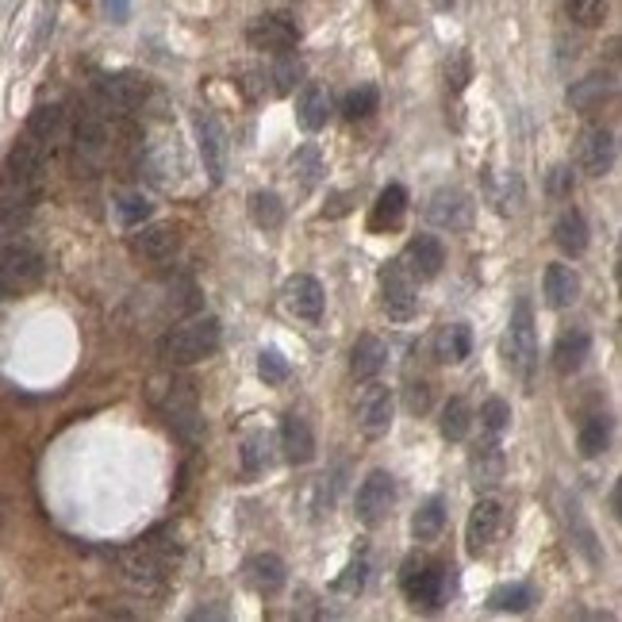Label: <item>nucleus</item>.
Wrapping results in <instances>:
<instances>
[{
    "label": "nucleus",
    "instance_id": "nucleus-38",
    "mask_svg": "<svg viewBox=\"0 0 622 622\" xmlns=\"http://www.w3.org/2000/svg\"><path fill=\"white\" fill-rule=\"evenodd\" d=\"M469 427H472V412H469V404H465L462 396H454L446 407H442V419H438V430H442V438L446 442H462L465 435H469Z\"/></svg>",
    "mask_w": 622,
    "mask_h": 622
},
{
    "label": "nucleus",
    "instance_id": "nucleus-1",
    "mask_svg": "<svg viewBox=\"0 0 622 622\" xmlns=\"http://www.w3.org/2000/svg\"><path fill=\"white\" fill-rule=\"evenodd\" d=\"M42 173H47V146L24 135L0 166V231H16L20 223H27L42 193Z\"/></svg>",
    "mask_w": 622,
    "mask_h": 622
},
{
    "label": "nucleus",
    "instance_id": "nucleus-25",
    "mask_svg": "<svg viewBox=\"0 0 622 622\" xmlns=\"http://www.w3.org/2000/svg\"><path fill=\"white\" fill-rule=\"evenodd\" d=\"M392 412H396L392 392H388V388H373V392L362 400V407H358V427H362L370 438L388 435V427H392Z\"/></svg>",
    "mask_w": 622,
    "mask_h": 622
},
{
    "label": "nucleus",
    "instance_id": "nucleus-19",
    "mask_svg": "<svg viewBox=\"0 0 622 622\" xmlns=\"http://www.w3.org/2000/svg\"><path fill=\"white\" fill-rule=\"evenodd\" d=\"M285 303H288V311H293L296 320L315 323L323 315V303H327V296H323V285L315 277H308V273H296V277H288V285H285Z\"/></svg>",
    "mask_w": 622,
    "mask_h": 622
},
{
    "label": "nucleus",
    "instance_id": "nucleus-17",
    "mask_svg": "<svg viewBox=\"0 0 622 622\" xmlns=\"http://www.w3.org/2000/svg\"><path fill=\"white\" fill-rule=\"evenodd\" d=\"M400 265H404L415 281H435L438 273H442V265H446V246L438 243L435 235H415L412 243H407Z\"/></svg>",
    "mask_w": 622,
    "mask_h": 622
},
{
    "label": "nucleus",
    "instance_id": "nucleus-49",
    "mask_svg": "<svg viewBox=\"0 0 622 622\" xmlns=\"http://www.w3.org/2000/svg\"><path fill=\"white\" fill-rule=\"evenodd\" d=\"M549 193H554V196H569L572 193V169L569 166H557L554 173H549Z\"/></svg>",
    "mask_w": 622,
    "mask_h": 622
},
{
    "label": "nucleus",
    "instance_id": "nucleus-26",
    "mask_svg": "<svg viewBox=\"0 0 622 622\" xmlns=\"http://www.w3.org/2000/svg\"><path fill=\"white\" fill-rule=\"evenodd\" d=\"M407 216V189L404 185H388L380 189L377 204L370 211V231H396Z\"/></svg>",
    "mask_w": 622,
    "mask_h": 622
},
{
    "label": "nucleus",
    "instance_id": "nucleus-33",
    "mask_svg": "<svg viewBox=\"0 0 622 622\" xmlns=\"http://www.w3.org/2000/svg\"><path fill=\"white\" fill-rule=\"evenodd\" d=\"M442 527H446V504H442V496H430L427 504H419V511H415L412 539L415 542H435L438 534H442Z\"/></svg>",
    "mask_w": 622,
    "mask_h": 622
},
{
    "label": "nucleus",
    "instance_id": "nucleus-22",
    "mask_svg": "<svg viewBox=\"0 0 622 622\" xmlns=\"http://www.w3.org/2000/svg\"><path fill=\"white\" fill-rule=\"evenodd\" d=\"M327 119H331V93L323 85H303L300 96H296V124L308 135H315V131L327 127Z\"/></svg>",
    "mask_w": 622,
    "mask_h": 622
},
{
    "label": "nucleus",
    "instance_id": "nucleus-11",
    "mask_svg": "<svg viewBox=\"0 0 622 622\" xmlns=\"http://www.w3.org/2000/svg\"><path fill=\"white\" fill-rule=\"evenodd\" d=\"M246 39H250L254 51L288 54L296 51V42H300V27H296V20L285 16V12H265V16H258L246 27Z\"/></svg>",
    "mask_w": 622,
    "mask_h": 622
},
{
    "label": "nucleus",
    "instance_id": "nucleus-45",
    "mask_svg": "<svg viewBox=\"0 0 622 622\" xmlns=\"http://www.w3.org/2000/svg\"><path fill=\"white\" fill-rule=\"evenodd\" d=\"M303 77V66L296 59H288V54H281V62L270 69V81H273V93H293L296 85H300Z\"/></svg>",
    "mask_w": 622,
    "mask_h": 622
},
{
    "label": "nucleus",
    "instance_id": "nucleus-27",
    "mask_svg": "<svg viewBox=\"0 0 622 622\" xmlns=\"http://www.w3.org/2000/svg\"><path fill=\"white\" fill-rule=\"evenodd\" d=\"M388 365V346L380 342L377 335H362L353 342V353H350V373L358 380H373L380 370Z\"/></svg>",
    "mask_w": 622,
    "mask_h": 622
},
{
    "label": "nucleus",
    "instance_id": "nucleus-13",
    "mask_svg": "<svg viewBox=\"0 0 622 622\" xmlns=\"http://www.w3.org/2000/svg\"><path fill=\"white\" fill-rule=\"evenodd\" d=\"M614 158H619L614 131H607V127H584L581 139H576V166L588 177H607L614 169Z\"/></svg>",
    "mask_w": 622,
    "mask_h": 622
},
{
    "label": "nucleus",
    "instance_id": "nucleus-47",
    "mask_svg": "<svg viewBox=\"0 0 622 622\" xmlns=\"http://www.w3.org/2000/svg\"><path fill=\"white\" fill-rule=\"evenodd\" d=\"M365 581H370V561H365V557H358V561L346 565V572L335 581V588L346 592V596H358V592L365 588Z\"/></svg>",
    "mask_w": 622,
    "mask_h": 622
},
{
    "label": "nucleus",
    "instance_id": "nucleus-8",
    "mask_svg": "<svg viewBox=\"0 0 622 622\" xmlns=\"http://www.w3.org/2000/svg\"><path fill=\"white\" fill-rule=\"evenodd\" d=\"M392 504H396V480H392V472L373 469L370 477L362 480V488H358L353 515H358V522H365V527H380V522L392 515Z\"/></svg>",
    "mask_w": 622,
    "mask_h": 622
},
{
    "label": "nucleus",
    "instance_id": "nucleus-37",
    "mask_svg": "<svg viewBox=\"0 0 622 622\" xmlns=\"http://www.w3.org/2000/svg\"><path fill=\"white\" fill-rule=\"evenodd\" d=\"M488 196H492L496 211L511 216V211H519V204H522V181H519V177H515V173H496V177H488Z\"/></svg>",
    "mask_w": 622,
    "mask_h": 622
},
{
    "label": "nucleus",
    "instance_id": "nucleus-10",
    "mask_svg": "<svg viewBox=\"0 0 622 622\" xmlns=\"http://www.w3.org/2000/svg\"><path fill=\"white\" fill-rule=\"evenodd\" d=\"M380 303H385L388 320L404 323L419 311V296H415V277L400 265V261H388L380 270Z\"/></svg>",
    "mask_w": 622,
    "mask_h": 622
},
{
    "label": "nucleus",
    "instance_id": "nucleus-51",
    "mask_svg": "<svg viewBox=\"0 0 622 622\" xmlns=\"http://www.w3.org/2000/svg\"><path fill=\"white\" fill-rule=\"evenodd\" d=\"M104 12H108V20H116V24H124L127 16H131V0H101Z\"/></svg>",
    "mask_w": 622,
    "mask_h": 622
},
{
    "label": "nucleus",
    "instance_id": "nucleus-30",
    "mask_svg": "<svg viewBox=\"0 0 622 622\" xmlns=\"http://www.w3.org/2000/svg\"><path fill=\"white\" fill-rule=\"evenodd\" d=\"M554 243L561 246L565 254H572V258H581L584 250H588V223H584V216L576 208H565L561 216H557L554 223Z\"/></svg>",
    "mask_w": 622,
    "mask_h": 622
},
{
    "label": "nucleus",
    "instance_id": "nucleus-18",
    "mask_svg": "<svg viewBox=\"0 0 622 622\" xmlns=\"http://www.w3.org/2000/svg\"><path fill=\"white\" fill-rule=\"evenodd\" d=\"M500 530H504V504L500 500H480L469 511V522H465V542H469L472 554H480V549H488L500 539Z\"/></svg>",
    "mask_w": 622,
    "mask_h": 622
},
{
    "label": "nucleus",
    "instance_id": "nucleus-9",
    "mask_svg": "<svg viewBox=\"0 0 622 622\" xmlns=\"http://www.w3.org/2000/svg\"><path fill=\"white\" fill-rule=\"evenodd\" d=\"M193 127H196V151H200L204 173H208L211 185H219L223 173H228V131H223V124H219L211 112H196Z\"/></svg>",
    "mask_w": 622,
    "mask_h": 622
},
{
    "label": "nucleus",
    "instance_id": "nucleus-4",
    "mask_svg": "<svg viewBox=\"0 0 622 622\" xmlns=\"http://www.w3.org/2000/svg\"><path fill=\"white\" fill-rule=\"evenodd\" d=\"M504 358L507 370L519 373L522 380L534 377V365H539V335H534V311H530L527 300L515 303L511 327L504 335Z\"/></svg>",
    "mask_w": 622,
    "mask_h": 622
},
{
    "label": "nucleus",
    "instance_id": "nucleus-34",
    "mask_svg": "<svg viewBox=\"0 0 622 622\" xmlns=\"http://www.w3.org/2000/svg\"><path fill=\"white\" fill-rule=\"evenodd\" d=\"M270 462H273V438L265 430H250L243 438V472L246 477H258V472L270 469Z\"/></svg>",
    "mask_w": 622,
    "mask_h": 622
},
{
    "label": "nucleus",
    "instance_id": "nucleus-15",
    "mask_svg": "<svg viewBox=\"0 0 622 622\" xmlns=\"http://www.w3.org/2000/svg\"><path fill=\"white\" fill-rule=\"evenodd\" d=\"M472 196L462 193V189H438L427 204V219L442 231H465L472 223Z\"/></svg>",
    "mask_w": 622,
    "mask_h": 622
},
{
    "label": "nucleus",
    "instance_id": "nucleus-31",
    "mask_svg": "<svg viewBox=\"0 0 622 622\" xmlns=\"http://www.w3.org/2000/svg\"><path fill=\"white\" fill-rule=\"evenodd\" d=\"M469 353H472V331L465 327V323H450V327L438 331V338H435V358H438L442 365L465 362Z\"/></svg>",
    "mask_w": 622,
    "mask_h": 622
},
{
    "label": "nucleus",
    "instance_id": "nucleus-32",
    "mask_svg": "<svg viewBox=\"0 0 622 622\" xmlns=\"http://www.w3.org/2000/svg\"><path fill=\"white\" fill-rule=\"evenodd\" d=\"M62 124H66V112H62V104H39V108L27 116V135L35 139V143H54V139L62 135Z\"/></svg>",
    "mask_w": 622,
    "mask_h": 622
},
{
    "label": "nucleus",
    "instance_id": "nucleus-43",
    "mask_svg": "<svg viewBox=\"0 0 622 622\" xmlns=\"http://www.w3.org/2000/svg\"><path fill=\"white\" fill-rule=\"evenodd\" d=\"M377 89L373 85H362V89H350V93L342 96V116L346 119H365L377 112Z\"/></svg>",
    "mask_w": 622,
    "mask_h": 622
},
{
    "label": "nucleus",
    "instance_id": "nucleus-50",
    "mask_svg": "<svg viewBox=\"0 0 622 622\" xmlns=\"http://www.w3.org/2000/svg\"><path fill=\"white\" fill-rule=\"evenodd\" d=\"M350 200H353V193H335V196H331L327 208H323V219H338V216H346V211H350Z\"/></svg>",
    "mask_w": 622,
    "mask_h": 622
},
{
    "label": "nucleus",
    "instance_id": "nucleus-14",
    "mask_svg": "<svg viewBox=\"0 0 622 622\" xmlns=\"http://www.w3.org/2000/svg\"><path fill=\"white\" fill-rule=\"evenodd\" d=\"M143 173H146V181L158 189L177 185V177H181V151H177V139L169 135V131H158V135L146 143Z\"/></svg>",
    "mask_w": 622,
    "mask_h": 622
},
{
    "label": "nucleus",
    "instance_id": "nucleus-36",
    "mask_svg": "<svg viewBox=\"0 0 622 622\" xmlns=\"http://www.w3.org/2000/svg\"><path fill=\"white\" fill-rule=\"evenodd\" d=\"M250 219L261 231H277L281 223H285V204H281V196L270 193V189L254 193L250 196Z\"/></svg>",
    "mask_w": 622,
    "mask_h": 622
},
{
    "label": "nucleus",
    "instance_id": "nucleus-16",
    "mask_svg": "<svg viewBox=\"0 0 622 622\" xmlns=\"http://www.w3.org/2000/svg\"><path fill=\"white\" fill-rule=\"evenodd\" d=\"M74 151L85 166H96V161L108 154V116L96 108H85L77 116V127H74Z\"/></svg>",
    "mask_w": 622,
    "mask_h": 622
},
{
    "label": "nucleus",
    "instance_id": "nucleus-12",
    "mask_svg": "<svg viewBox=\"0 0 622 622\" xmlns=\"http://www.w3.org/2000/svg\"><path fill=\"white\" fill-rule=\"evenodd\" d=\"M400 588H404L407 604L423 607V611H435L442 604V592H446V576L430 561H407L404 572H400Z\"/></svg>",
    "mask_w": 622,
    "mask_h": 622
},
{
    "label": "nucleus",
    "instance_id": "nucleus-2",
    "mask_svg": "<svg viewBox=\"0 0 622 622\" xmlns=\"http://www.w3.org/2000/svg\"><path fill=\"white\" fill-rule=\"evenodd\" d=\"M219 338H223V323L216 315H193V320L177 323L166 338H161V358L173 365H193L204 362L219 350Z\"/></svg>",
    "mask_w": 622,
    "mask_h": 622
},
{
    "label": "nucleus",
    "instance_id": "nucleus-46",
    "mask_svg": "<svg viewBox=\"0 0 622 622\" xmlns=\"http://www.w3.org/2000/svg\"><path fill=\"white\" fill-rule=\"evenodd\" d=\"M288 373H293V370H288V362L281 358L277 350H261L258 353V377L265 380V385H285Z\"/></svg>",
    "mask_w": 622,
    "mask_h": 622
},
{
    "label": "nucleus",
    "instance_id": "nucleus-41",
    "mask_svg": "<svg viewBox=\"0 0 622 622\" xmlns=\"http://www.w3.org/2000/svg\"><path fill=\"white\" fill-rule=\"evenodd\" d=\"M530 604H534V588H530V584H500V588L488 596V607H492V611L519 614V611H527Z\"/></svg>",
    "mask_w": 622,
    "mask_h": 622
},
{
    "label": "nucleus",
    "instance_id": "nucleus-53",
    "mask_svg": "<svg viewBox=\"0 0 622 622\" xmlns=\"http://www.w3.org/2000/svg\"><path fill=\"white\" fill-rule=\"evenodd\" d=\"M4 296H9V293H4V288H0V300H4Z\"/></svg>",
    "mask_w": 622,
    "mask_h": 622
},
{
    "label": "nucleus",
    "instance_id": "nucleus-5",
    "mask_svg": "<svg viewBox=\"0 0 622 622\" xmlns=\"http://www.w3.org/2000/svg\"><path fill=\"white\" fill-rule=\"evenodd\" d=\"M161 415L169 419V427L185 442H196L204 435V419H200V400H196V385L189 377H173L166 385V396H158Z\"/></svg>",
    "mask_w": 622,
    "mask_h": 622
},
{
    "label": "nucleus",
    "instance_id": "nucleus-44",
    "mask_svg": "<svg viewBox=\"0 0 622 622\" xmlns=\"http://www.w3.org/2000/svg\"><path fill=\"white\" fill-rule=\"evenodd\" d=\"M480 423H484L488 435H504V430L511 427V407H507V400H500V396L484 400V407H480Z\"/></svg>",
    "mask_w": 622,
    "mask_h": 622
},
{
    "label": "nucleus",
    "instance_id": "nucleus-7",
    "mask_svg": "<svg viewBox=\"0 0 622 622\" xmlns=\"http://www.w3.org/2000/svg\"><path fill=\"white\" fill-rule=\"evenodd\" d=\"M119 565H124V576L131 588L154 592L169 572V549L158 546V542H139L135 549H127L119 557Z\"/></svg>",
    "mask_w": 622,
    "mask_h": 622
},
{
    "label": "nucleus",
    "instance_id": "nucleus-48",
    "mask_svg": "<svg viewBox=\"0 0 622 622\" xmlns=\"http://www.w3.org/2000/svg\"><path fill=\"white\" fill-rule=\"evenodd\" d=\"M427 407H430V388L427 385H412V388H407V412L423 415Z\"/></svg>",
    "mask_w": 622,
    "mask_h": 622
},
{
    "label": "nucleus",
    "instance_id": "nucleus-6",
    "mask_svg": "<svg viewBox=\"0 0 622 622\" xmlns=\"http://www.w3.org/2000/svg\"><path fill=\"white\" fill-rule=\"evenodd\" d=\"M42 270H47V261H42V254L31 243H24V238L0 243V288L9 296L35 285L42 277Z\"/></svg>",
    "mask_w": 622,
    "mask_h": 622
},
{
    "label": "nucleus",
    "instance_id": "nucleus-24",
    "mask_svg": "<svg viewBox=\"0 0 622 622\" xmlns=\"http://www.w3.org/2000/svg\"><path fill=\"white\" fill-rule=\"evenodd\" d=\"M588 353H592L588 331H581V327L565 331V335H557V342H554V370L561 373V377H572V373L588 362Z\"/></svg>",
    "mask_w": 622,
    "mask_h": 622
},
{
    "label": "nucleus",
    "instance_id": "nucleus-23",
    "mask_svg": "<svg viewBox=\"0 0 622 622\" xmlns=\"http://www.w3.org/2000/svg\"><path fill=\"white\" fill-rule=\"evenodd\" d=\"M181 246V231L173 223H143V231L135 235V250L146 261H169Z\"/></svg>",
    "mask_w": 622,
    "mask_h": 622
},
{
    "label": "nucleus",
    "instance_id": "nucleus-3",
    "mask_svg": "<svg viewBox=\"0 0 622 622\" xmlns=\"http://www.w3.org/2000/svg\"><path fill=\"white\" fill-rule=\"evenodd\" d=\"M93 96H96V112H104V116H127V112H135L146 104L151 81H146L143 74H131V69H124V74H101L93 85Z\"/></svg>",
    "mask_w": 622,
    "mask_h": 622
},
{
    "label": "nucleus",
    "instance_id": "nucleus-20",
    "mask_svg": "<svg viewBox=\"0 0 622 622\" xmlns=\"http://www.w3.org/2000/svg\"><path fill=\"white\" fill-rule=\"evenodd\" d=\"M243 581L250 584L258 596H273V592L285 588L288 569L277 554H254L250 561L243 565Z\"/></svg>",
    "mask_w": 622,
    "mask_h": 622
},
{
    "label": "nucleus",
    "instance_id": "nucleus-42",
    "mask_svg": "<svg viewBox=\"0 0 622 622\" xmlns=\"http://www.w3.org/2000/svg\"><path fill=\"white\" fill-rule=\"evenodd\" d=\"M565 16L576 27H599L607 20V0H565Z\"/></svg>",
    "mask_w": 622,
    "mask_h": 622
},
{
    "label": "nucleus",
    "instance_id": "nucleus-29",
    "mask_svg": "<svg viewBox=\"0 0 622 622\" xmlns=\"http://www.w3.org/2000/svg\"><path fill=\"white\" fill-rule=\"evenodd\" d=\"M542 288H546V303L549 308H572L576 296H581V277L569 270V265H549L546 277H542Z\"/></svg>",
    "mask_w": 622,
    "mask_h": 622
},
{
    "label": "nucleus",
    "instance_id": "nucleus-28",
    "mask_svg": "<svg viewBox=\"0 0 622 622\" xmlns=\"http://www.w3.org/2000/svg\"><path fill=\"white\" fill-rule=\"evenodd\" d=\"M614 89H619V85H614L611 74H588L584 81H576L569 89V104L576 112H596L604 101H611Z\"/></svg>",
    "mask_w": 622,
    "mask_h": 622
},
{
    "label": "nucleus",
    "instance_id": "nucleus-39",
    "mask_svg": "<svg viewBox=\"0 0 622 622\" xmlns=\"http://www.w3.org/2000/svg\"><path fill=\"white\" fill-rule=\"evenodd\" d=\"M584 457H599L607 446H611V419L607 415H592L588 423L581 427V438H576Z\"/></svg>",
    "mask_w": 622,
    "mask_h": 622
},
{
    "label": "nucleus",
    "instance_id": "nucleus-52",
    "mask_svg": "<svg viewBox=\"0 0 622 622\" xmlns=\"http://www.w3.org/2000/svg\"><path fill=\"white\" fill-rule=\"evenodd\" d=\"M435 9H442V12L454 9V0H435Z\"/></svg>",
    "mask_w": 622,
    "mask_h": 622
},
{
    "label": "nucleus",
    "instance_id": "nucleus-35",
    "mask_svg": "<svg viewBox=\"0 0 622 622\" xmlns=\"http://www.w3.org/2000/svg\"><path fill=\"white\" fill-rule=\"evenodd\" d=\"M116 216L124 228H143L146 219L154 216V204L143 189H131V193H119L116 196Z\"/></svg>",
    "mask_w": 622,
    "mask_h": 622
},
{
    "label": "nucleus",
    "instance_id": "nucleus-21",
    "mask_svg": "<svg viewBox=\"0 0 622 622\" xmlns=\"http://www.w3.org/2000/svg\"><path fill=\"white\" fill-rule=\"evenodd\" d=\"M281 454L288 465H308L315 457V435H311L308 419H300V415L281 419Z\"/></svg>",
    "mask_w": 622,
    "mask_h": 622
},
{
    "label": "nucleus",
    "instance_id": "nucleus-40",
    "mask_svg": "<svg viewBox=\"0 0 622 622\" xmlns=\"http://www.w3.org/2000/svg\"><path fill=\"white\" fill-rule=\"evenodd\" d=\"M323 173H327V166H323V154L315 146H300L293 154V177L300 181V189H315L323 181Z\"/></svg>",
    "mask_w": 622,
    "mask_h": 622
}]
</instances>
